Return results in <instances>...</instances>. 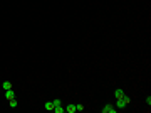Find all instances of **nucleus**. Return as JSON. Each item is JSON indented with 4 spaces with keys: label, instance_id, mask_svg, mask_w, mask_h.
Segmentation results:
<instances>
[{
    "label": "nucleus",
    "instance_id": "nucleus-5",
    "mask_svg": "<svg viewBox=\"0 0 151 113\" xmlns=\"http://www.w3.org/2000/svg\"><path fill=\"white\" fill-rule=\"evenodd\" d=\"M114 96H116L117 100H119V98H123V96H124V91L121 90V88H117V90L114 91Z\"/></svg>",
    "mask_w": 151,
    "mask_h": 113
},
{
    "label": "nucleus",
    "instance_id": "nucleus-7",
    "mask_svg": "<svg viewBox=\"0 0 151 113\" xmlns=\"http://www.w3.org/2000/svg\"><path fill=\"white\" fill-rule=\"evenodd\" d=\"M54 111H56V113H64V111H66V108L62 106V105H59V106L54 108Z\"/></svg>",
    "mask_w": 151,
    "mask_h": 113
},
{
    "label": "nucleus",
    "instance_id": "nucleus-9",
    "mask_svg": "<svg viewBox=\"0 0 151 113\" xmlns=\"http://www.w3.org/2000/svg\"><path fill=\"white\" fill-rule=\"evenodd\" d=\"M9 105H10V108H17V100H15V98L9 100Z\"/></svg>",
    "mask_w": 151,
    "mask_h": 113
},
{
    "label": "nucleus",
    "instance_id": "nucleus-11",
    "mask_svg": "<svg viewBox=\"0 0 151 113\" xmlns=\"http://www.w3.org/2000/svg\"><path fill=\"white\" fill-rule=\"evenodd\" d=\"M76 110H77V111H82V110H84V105H82V103L76 105Z\"/></svg>",
    "mask_w": 151,
    "mask_h": 113
},
{
    "label": "nucleus",
    "instance_id": "nucleus-3",
    "mask_svg": "<svg viewBox=\"0 0 151 113\" xmlns=\"http://www.w3.org/2000/svg\"><path fill=\"white\" fill-rule=\"evenodd\" d=\"M5 96H7V100H12V98H15V93H14V90H5Z\"/></svg>",
    "mask_w": 151,
    "mask_h": 113
},
{
    "label": "nucleus",
    "instance_id": "nucleus-6",
    "mask_svg": "<svg viewBox=\"0 0 151 113\" xmlns=\"http://www.w3.org/2000/svg\"><path fill=\"white\" fill-rule=\"evenodd\" d=\"M44 108L47 110V111H52V110H54V105H52V101H45Z\"/></svg>",
    "mask_w": 151,
    "mask_h": 113
},
{
    "label": "nucleus",
    "instance_id": "nucleus-12",
    "mask_svg": "<svg viewBox=\"0 0 151 113\" xmlns=\"http://www.w3.org/2000/svg\"><path fill=\"white\" fill-rule=\"evenodd\" d=\"M52 105H54V108H56V106H59V105H62V101H61V100H54Z\"/></svg>",
    "mask_w": 151,
    "mask_h": 113
},
{
    "label": "nucleus",
    "instance_id": "nucleus-2",
    "mask_svg": "<svg viewBox=\"0 0 151 113\" xmlns=\"http://www.w3.org/2000/svg\"><path fill=\"white\" fill-rule=\"evenodd\" d=\"M114 106H116L117 110H124V108L128 106V105L124 103V100H123V98H119V100H117V101H116V105H114Z\"/></svg>",
    "mask_w": 151,
    "mask_h": 113
},
{
    "label": "nucleus",
    "instance_id": "nucleus-8",
    "mask_svg": "<svg viewBox=\"0 0 151 113\" xmlns=\"http://www.w3.org/2000/svg\"><path fill=\"white\" fill-rule=\"evenodd\" d=\"M2 88H4V90H10V88H12V83H10V81H4Z\"/></svg>",
    "mask_w": 151,
    "mask_h": 113
},
{
    "label": "nucleus",
    "instance_id": "nucleus-1",
    "mask_svg": "<svg viewBox=\"0 0 151 113\" xmlns=\"http://www.w3.org/2000/svg\"><path fill=\"white\" fill-rule=\"evenodd\" d=\"M101 111H102V113H116V111H117V108H116V106H112V105H106V106L101 108Z\"/></svg>",
    "mask_w": 151,
    "mask_h": 113
},
{
    "label": "nucleus",
    "instance_id": "nucleus-10",
    "mask_svg": "<svg viewBox=\"0 0 151 113\" xmlns=\"http://www.w3.org/2000/svg\"><path fill=\"white\" fill-rule=\"evenodd\" d=\"M123 100H124V103H126V105H129V103H131V98H129V96L126 95V93H124V96H123Z\"/></svg>",
    "mask_w": 151,
    "mask_h": 113
},
{
    "label": "nucleus",
    "instance_id": "nucleus-4",
    "mask_svg": "<svg viewBox=\"0 0 151 113\" xmlns=\"http://www.w3.org/2000/svg\"><path fill=\"white\" fill-rule=\"evenodd\" d=\"M66 111L67 113H76V111H77V110H76V105H72V103H71V105H67V106H66Z\"/></svg>",
    "mask_w": 151,
    "mask_h": 113
}]
</instances>
